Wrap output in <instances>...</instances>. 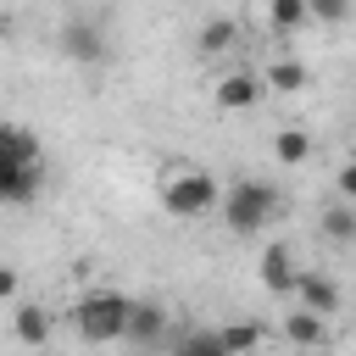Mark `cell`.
Instances as JSON below:
<instances>
[{
    "label": "cell",
    "instance_id": "cell-1",
    "mask_svg": "<svg viewBox=\"0 0 356 356\" xmlns=\"http://www.w3.org/2000/svg\"><path fill=\"white\" fill-rule=\"evenodd\" d=\"M217 206H222L228 234L250 239V234H261V228L273 222V211H278V189L261 184V178H234L228 189H217Z\"/></svg>",
    "mask_w": 356,
    "mask_h": 356
},
{
    "label": "cell",
    "instance_id": "cell-2",
    "mask_svg": "<svg viewBox=\"0 0 356 356\" xmlns=\"http://www.w3.org/2000/svg\"><path fill=\"white\" fill-rule=\"evenodd\" d=\"M122 317H128V295H117V289H89V295L72 306V328H78L89 345L122 339Z\"/></svg>",
    "mask_w": 356,
    "mask_h": 356
},
{
    "label": "cell",
    "instance_id": "cell-3",
    "mask_svg": "<svg viewBox=\"0 0 356 356\" xmlns=\"http://www.w3.org/2000/svg\"><path fill=\"white\" fill-rule=\"evenodd\" d=\"M161 206H167L172 217H206V211H217V178L200 172V167L167 172V184H161Z\"/></svg>",
    "mask_w": 356,
    "mask_h": 356
},
{
    "label": "cell",
    "instance_id": "cell-4",
    "mask_svg": "<svg viewBox=\"0 0 356 356\" xmlns=\"http://www.w3.org/2000/svg\"><path fill=\"white\" fill-rule=\"evenodd\" d=\"M44 184V161H0V206H28Z\"/></svg>",
    "mask_w": 356,
    "mask_h": 356
},
{
    "label": "cell",
    "instance_id": "cell-5",
    "mask_svg": "<svg viewBox=\"0 0 356 356\" xmlns=\"http://www.w3.org/2000/svg\"><path fill=\"white\" fill-rule=\"evenodd\" d=\"M122 339H128V345H161V339H167V312H161L156 300H128Z\"/></svg>",
    "mask_w": 356,
    "mask_h": 356
},
{
    "label": "cell",
    "instance_id": "cell-6",
    "mask_svg": "<svg viewBox=\"0 0 356 356\" xmlns=\"http://www.w3.org/2000/svg\"><path fill=\"white\" fill-rule=\"evenodd\" d=\"M295 256H289V245H267L261 250V267H256V278L267 284V295H289L295 289Z\"/></svg>",
    "mask_w": 356,
    "mask_h": 356
},
{
    "label": "cell",
    "instance_id": "cell-7",
    "mask_svg": "<svg viewBox=\"0 0 356 356\" xmlns=\"http://www.w3.org/2000/svg\"><path fill=\"white\" fill-rule=\"evenodd\" d=\"M289 295H300V306H312V312H323V317L339 312V284L323 278V273H295V289H289Z\"/></svg>",
    "mask_w": 356,
    "mask_h": 356
},
{
    "label": "cell",
    "instance_id": "cell-8",
    "mask_svg": "<svg viewBox=\"0 0 356 356\" xmlns=\"http://www.w3.org/2000/svg\"><path fill=\"white\" fill-rule=\"evenodd\" d=\"M61 50H67L72 61H100V56H106V39H100V28H95V22H83V17H78V22H67V28H61Z\"/></svg>",
    "mask_w": 356,
    "mask_h": 356
},
{
    "label": "cell",
    "instance_id": "cell-9",
    "mask_svg": "<svg viewBox=\"0 0 356 356\" xmlns=\"http://www.w3.org/2000/svg\"><path fill=\"white\" fill-rule=\"evenodd\" d=\"M256 95H261V83L250 72H222L217 78V111H245V106H256Z\"/></svg>",
    "mask_w": 356,
    "mask_h": 356
},
{
    "label": "cell",
    "instance_id": "cell-10",
    "mask_svg": "<svg viewBox=\"0 0 356 356\" xmlns=\"http://www.w3.org/2000/svg\"><path fill=\"white\" fill-rule=\"evenodd\" d=\"M284 334H289V345H328V317L323 312H289L284 317Z\"/></svg>",
    "mask_w": 356,
    "mask_h": 356
},
{
    "label": "cell",
    "instance_id": "cell-11",
    "mask_svg": "<svg viewBox=\"0 0 356 356\" xmlns=\"http://www.w3.org/2000/svg\"><path fill=\"white\" fill-rule=\"evenodd\" d=\"M0 161H44V150H39V139L28 128L0 122Z\"/></svg>",
    "mask_w": 356,
    "mask_h": 356
},
{
    "label": "cell",
    "instance_id": "cell-12",
    "mask_svg": "<svg viewBox=\"0 0 356 356\" xmlns=\"http://www.w3.org/2000/svg\"><path fill=\"white\" fill-rule=\"evenodd\" d=\"M273 156H278L284 167H306V161H312V134H306V128H284V134L273 139Z\"/></svg>",
    "mask_w": 356,
    "mask_h": 356
},
{
    "label": "cell",
    "instance_id": "cell-13",
    "mask_svg": "<svg viewBox=\"0 0 356 356\" xmlns=\"http://www.w3.org/2000/svg\"><path fill=\"white\" fill-rule=\"evenodd\" d=\"M306 83H312V72H306L300 61H273L267 78H261V89H278V95H295V89H306Z\"/></svg>",
    "mask_w": 356,
    "mask_h": 356
},
{
    "label": "cell",
    "instance_id": "cell-14",
    "mask_svg": "<svg viewBox=\"0 0 356 356\" xmlns=\"http://www.w3.org/2000/svg\"><path fill=\"white\" fill-rule=\"evenodd\" d=\"M267 22L273 33H300L312 17H306V0H267Z\"/></svg>",
    "mask_w": 356,
    "mask_h": 356
},
{
    "label": "cell",
    "instance_id": "cell-15",
    "mask_svg": "<svg viewBox=\"0 0 356 356\" xmlns=\"http://www.w3.org/2000/svg\"><path fill=\"white\" fill-rule=\"evenodd\" d=\"M234 39H239V28H234L228 17H211L195 44H200V56H222V50H234Z\"/></svg>",
    "mask_w": 356,
    "mask_h": 356
},
{
    "label": "cell",
    "instance_id": "cell-16",
    "mask_svg": "<svg viewBox=\"0 0 356 356\" xmlns=\"http://www.w3.org/2000/svg\"><path fill=\"white\" fill-rule=\"evenodd\" d=\"M17 339L22 345H44L50 339V312L44 306H17Z\"/></svg>",
    "mask_w": 356,
    "mask_h": 356
},
{
    "label": "cell",
    "instance_id": "cell-17",
    "mask_svg": "<svg viewBox=\"0 0 356 356\" xmlns=\"http://www.w3.org/2000/svg\"><path fill=\"white\" fill-rule=\"evenodd\" d=\"M217 345H222V356L256 350V345H261V328H256V323H228V328H217Z\"/></svg>",
    "mask_w": 356,
    "mask_h": 356
},
{
    "label": "cell",
    "instance_id": "cell-18",
    "mask_svg": "<svg viewBox=\"0 0 356 356\" xmlns=\"http://www.w3.org/2000/svg\"><path fill=\"white\" fill-rule=\"evenodd\" d=\"M323 234H328L334 245H350V239H356V211H350V206H328V211H323Z\"/></svg>",
    "mask_w": 356,
    "mask_h": 356
},
{
    "label": "cell",
    "instance_id": "cell-19",
    "mask_svg": "<svg viewBox=\"0 0 356 356\" xmlns=\"http://www.w3.org/2000/svg\"><path fill=\"white\" fill-rule=\"evenodd\" d=\"M178 356H222L217 334H178Z\"/></svg>",
    "mask_w": 356,
    "mask_h": 356
},
{
    "label": "cell",
    "instance_id": "cell-20",
    "mask_svg": "<svg viewBox=\"0 0 356 356\" xmlns=\"http://www.w3.org/2000/svg\"><path fill=\"white\" fill-rule=\"evenodd\" d=\"M306 17L312 22H345L350 17V0H306Z\"/></svg>",
    "mask_w": 356,
    "mask_h": 356
},
{
    "label": "cell",
    "instance_id": "cell-21",
    "mask_svg": "<svg viewBox=\"0 0 356 356\" xmlns=\"http://www.w3.org/2000/svg\"><path fill=\"white\" fill-rule=\"evenodd\" d=\"M17 295V267H0V300Z\"/></svg>",
    "mask_w": 356,
    "mask_h": 356
},
{
    "label": "cell",
    "instance_id": "cell-22",
    "mask_svg": "<svg viewBox=\"0 0 356 356\" xmlns=\"http://www.w3.org/2000/svg\"><path fill=\"white\" fill-rule=\"evenodd\" d=\"M334 184H339V195H356V167H339V178H334Z\"/></svg>",
    "mask_w": 356,
    "mask_h": 356
},
{
    "label": "cell",
    "instance_id": "cell-23",
    "mask_svg": "<svg viewBox=\"0 0 356 356\" xmlns=\"http://www.w3.org/2000/svg\"><path fill=\"white\" fill-rule=\"evenodd\" d=\"M0 33H6V22H0Z\"/></svg>",
    "mask_w": 356,
    "mask_h": 356
}]
</instances>
